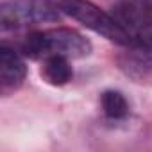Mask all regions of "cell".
Listing matches in <instances>:
<instances>
[{
	"mask_svg": "<svg viewBox=\"0 0 152 152\" xmlns=\"http://www.w3.org/2000/svg\"><path fill=\"white\" fill-rule=\"evenodd\" d=\"M50 2L57 7L61 15L70 16L72 20L79 22L86 29L104 36L106 39L120 47H131L136 43L134 36L113 15L102 11L90 0H50Z\"/></svg>",
	"mask_w": 152,
	"mask_h": 152,
	"instance_id": "2",
	"label": "cell"
},
{
	"mask_svg": "<svg viewBox=\"0 0 152 152\" xmlns=\"http://www.w3.org/2000/svg\"><path fill=\"white\" fill-rule=\"evenodd\" d=\"M100 104H102V111L107 118L120 120L129 115V102L120 91H115V90L104 91L100 97Z\"/></svg>",
	"mask_w": 152,
	"mask_h": 152,
	"instance_id": "7",
	"label": "cell"
},
{
	"mask_svg": "<svg viewBox=\"0 0 152 152\" xmlns=\"http://www.w3.org/2000/svg\"><path fill=\"white\" fill-rule=\"evenodd\" d=\"M118 68L140 84H152V32L118 56Z\"/></svg>",
	"mask_w": 152,
	"mask_h": 152,
	"instance_id": "4",
	"label": "cell"
},
{
	"mask_svg": "<svg viewBox=\"0 0 152 152\" xmlns=\"http://www.w3.org/2000/svg\"><path fill=\"white\" fill-rule=\"evenodd\" d=\"M143 6H145V7L152 13V0H143Z\"/></svg>",
	"mask_w": 152,
	"mask_h": 152,
	"instance_id": "8",
	"label": "cell"
},
{
	"mask_svg": "<svg viewBox=\"0 0 152 152\" xmlns=\"http://www.w3.org/2000/svg\"><path fill=\"white\" fill-rule=\"evenodd\" d=\"M22 52L31 59H45L48 56L81 59L91 54V41L73 29L57 27L27 34L22 43Z\"/></svg>",
	"mask_w": 152,
	"mask_h": 152,
	"instance_id": "1",
	"label": "cell"
},
{
	"mask_svg": "<svg viewBox=\"0 0 152 152\" xmlns=\"http://www.w3.org/2000/svg\"><path fill=\"white\" fill-rule=\"evenodd\" d=\"M61 13L50 0H9L0 6L2 31H15L43 22H57Z\"/></svg>",
	"mask_w": 152,
	"mask_h": 152,
	"instance_id": "3",
	"label": "cell"
},
{
	"mask_svg": "<svg viewBox=\"0 0 152 152\" xmlns=\"http://www.w3.org/2000/svg\"><path fill=\"white\" fill-rule=\"evenodd\" d=\"M25 73L27 68L18 52H15L9 47L0 48V90L4 95L18 90L23 84Z\"/></svg>",
	"mask_w": 152,
	"mask_h": 152,
	"instance_id": "5",
	"label": "cell"
},
{
	"mask_svg": "<svg viewBox=\"0 0 152 152\" xmlns=\"http://www.w3.org/2000/svg\"><path fill=\"white\" fill-rule=\"evenodd\" d=\"M41 75L52 86H64L72 81L73 70L70 66L68 57H64V56H48V57L43 59Z\"/></svg>",
	"mask_w": 152,
	"mask_h": 152,
	"instance_id": "6",
	"label": "cell"
}]
</instances>
